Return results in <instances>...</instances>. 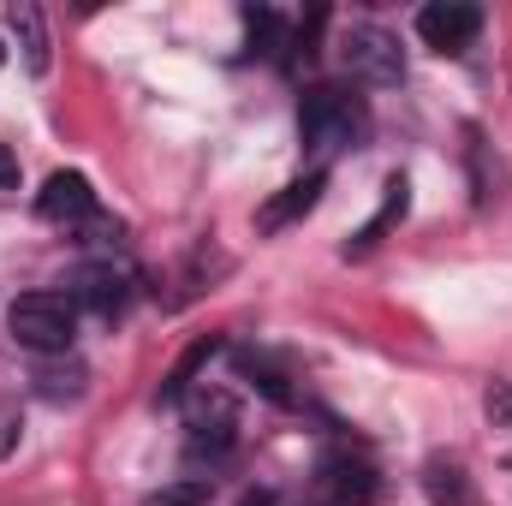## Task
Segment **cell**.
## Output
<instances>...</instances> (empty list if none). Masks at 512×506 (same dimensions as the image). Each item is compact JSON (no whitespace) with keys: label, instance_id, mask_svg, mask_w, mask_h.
I'll return each instance as SVG.
<instances>
[{"label":"cell","instance_id":"obj_19","mask_svg":"<svg viewBox=\"0 0 512 506\" xmlns=\"http://www.w3.org/2000/svg\"><path fill=\"white\" fill-rule=\"evenodd\" d=\"M12 447H18V417H12V411H0V459H6Z\"/></svg>","mask_w":512,"mask_h":506},{"label":"cell","instance_id":"obj_4","mask_svg":"<svg viewBox=\"0 0 512 506\" xmlns=\"http://www.w3.org/2000/svg\"><path fill=\"white\" fill-rule=\"evenodd\" d=\"M131 268H120L114 256L108 262H78L72 268V280H66V298L78 304V310H90V316H102V322H114V316H126L131 304Z\"/></svg>","mask_w":512,"mask_h":506},{"label":"cell","instance_id":"obj_18","mask_svg":"<svg viewBox=\"0 0 512 506\" xmlns=\"http://www.w3.org/2000/svg\"><path fill=\"white\" fill-rule=\"evenodd\" d=\"M483 411H489L495 423H512V387H507V381H495V387H489V399H483Z\"/></svg>","mask_w":512,"mask_h":506},{"label":"cell","instance_id":"obj_14","mask_svg":"<svg viewBox=\"0 0 512 506\" xmlns=\"http://www.w3.org/2000/svg\"><path fill=\"white\" fill-rule=\"evenodd\" d=\"M209 495H215V477H179V483L149 489L137 506H209Z\"/></svg>","mask_w":512,"mask_h":506},{"label":"cell","instance_id":"obj_20","mask_svg":"<svg viewBox=\"0 0 512 506\" xmlns=\"http://www.w3.org/2000/svg\"><path fill=\"white\" fill-rule=\"evenodd\" d=\"M0 185H18V161L6 155V143H0Z\"/></svg>","mask_w":512,"mask_h":506},{"label":"cell","instance_id":"obj_13","mask_svg":"<svg viewBox=\"0 0 512 506\" xmlns=\"http://www.w3.org/2000/svg\"><path fill=\"white\" fill-rule=\"evenodd\" d=\"M215 352H221V340H215V334H203V340H197V346L167 370V381H161V405H179V399L197 387V376L209 370V358H215Z\"/></svg>","mask_w":512,"mask_h":506},{"label":"cell","instance_id":"obj_12","mask_svg":"<svg viewBox=\"0 0 512 506\" xmlns=\"http://www.w3.org/2000/svg\"><path fill=\"white\" fill-rule=\"evenodd\" d=\"M12 36H18V48H24V66L42 78V72H48V24H42V6H36V0H18V6H12Z\"/></svg>","mask_w":512,"mask_h":506},{"label":"cell","instance_id":"obj_9","mask_svg":"<svg viewBox=\"0 0 512 506\" xmlns=\"http://www.w3.org/2000/svg\"><path fill=\"white\" fill-rule=\"evenodd\" d=\"M322 191H328V173H322V167L304 173V179H292L286 191H274V197L256 209V233H286L292 221H304V215L322 203Z\"/></svg>","mask_w":512,"mask_h":506},{"label":"cell","instance_id":"obj_21","mask_svg":"<svg viewBox=\"0 0 512 506\" xmlns=\"http://www.w3.org/2000/svg\"><path fill=\"white\" fill-rule=\"evenodd\" d=\"M239 506H274V495H268V489H251V495H245Z\"/></svg>","mask_w":512,"mask_h":506},{"label":"cell","instance_id":"obj_15","mask_svg":"<svg viewBox=\"0 0 512 506\" xmlns=\"http://www.w3.org/2000/svg\"><path fill=\"white\" fill-rule=\"evenodd\" d=\"M36 393L42 399H78L84 393V364H42L36 370Z\"/></svg>","mask_w":512,"mask_h":506},{"label":"cell","instance_id":"obj_16","mask_svg":"<svg viewBox=\"0 0 512 506\" xmlns=\"http://www.w3.org/2000/svg\"><path fill=\"white\" fill-rule=\"evenodd\" d=\"M239 370H245V376L274 399V405H292V387H286V376H280L274 364H262V358H251V352H239Z\"/></svg>","mask_w":512,"mask_h":506},{"label":"cell","instance_id":"obj_2","mask_svg":"<svg viewBox=\"0 0 512 506\" xmlns=\"http://www.w3.org/2000/svg\"><path fill=\"white\" fill-rule=\"evenodd\" d=\"M6 334L36 358H66L78 340V304L66 292H24L6 304Z\"/></svg>","mask_w":512,"mask_h":506},{"label":"cell","instance_id":"obj_5","mask_svg":"<svg viewBox=\"0 0 512 506\" xmlns=\"http://www.w3.org/2000/svg\"><path fill=\"white\" fill-rule=\"evenodd\" d=\"M316 483H322V495L334 506H370L382 495V471L364 453H322Z\"/></svg>","mask_w":512,"mask_h":506},{"label":"cell","instance_id":"obj_17","mask_svg":"<svg viewBox=\"0 0 512 506\" xmlns=\"http://www.w3.org/2000/svg\"><path fill=\"white\" fill-rule=\"evenodd\" d=\"M245 30H251L256 54H268V48H274V36H280V18H274V12H262V6H251V12H245Z\"/></svg>","mask_w":512,"mask_h":506},{"label":"cell","instance_id":"obj_8","mask_svg":"<svg viewBox=\"0 0 512 506\" xmlns=\"http://www.w3.org/2000/svg\"><path fill=\"white\" fill-rule=\"evenodd\" d=\"M185 429H191V441H185V447H191L197 459H203V453H209V465H215V459H227V453H233V441H239L233 399H227V393H215V399L191 405V423H185Z\"/></svg>","mask_w":512,"mask_h":506},{"label":"cell","instance_id":"obj_11","mask_svg":"<svg viewBox=\"0 0 512 506\" xmlns=\"http://www.w3.org/2000/svg\"><path fill=\"white\" fill-rule=\"evenodd\" d=\"M423 495H429V506H471V477H465V465L435 453V459L423 465Z\"/></svg>","mask_w":512,"mask_h":506},{"label":"cell","instance_id":"obj_10","mask_svg":"<svg viewBox=\"0 0 512 506\" xmlns=\"http://www.w3.org/2000/svg\"><path fill=\"white\" fill-rule=\"evenodd\" d=\"M405 209H411V185H405V179L393 173V179H387L382 209L370 215V227H364L358 239H346V256H370V251H376V245L387 239V227H393V221H405Z\"/></svg>","mask_w":512,"mask_h":506},{"label":"cell","instance_id":"obj_1","mask_svg":"<svg viewBox=\"0 0 512 506\" xmlns=\"http://www.w3.org/2000/svg\"><path fill=\"white\" fill-rule=\"evenodd\" d=\"M364 131H370V114H364V102H358L352 90H340V84L304 90V102H298V137H304L310 155L328 161V155H340V149H358Z\"/></svg>","mask_w":512,"mask_h":506},{"label":"cell","instance_id":"obj_3","mask_svg":"<svg viewBox=\"0 0 512 506\" xmlns=\"http://www.w3.org/2000/svg\"><path fill=\"white\" fill-rule=\"evenodd\" d=\"M340 66L358 78V84H399L405 78V48L399 36H387L382 24H352L340 36Z\"/></svg>","mask_w":512,"mask_h":506},{"label":"cell","instance_id":"obj_7","mask_svg":"<svg viewBox=\"0 0 512 506\" xmlns=\"http://www.w3.org/2000/svg\"><path fill=\"white\" fill-rule=\"evenodd\" d=\"M36 215L42 221H60V227H84L96 221V191L84 173H48V185L36 191Z\"/></svg>","mask_w":512,"mask_h":506},{"label":"cell","instance_id":"obj_22","mask_svg":"<svg viewBox=\"0 0 512 506\" xmlns=\"http://www.w3.org/2000/svg\"><path fill=\"white\" fill-rule=\"evenodd\" d=\"M0 60H6V48H0Z\"/></svg>","mask_w":512,"mask_h":506},{"label":"cell","instance_id":"obj_6","mask_svg":"<svg viewBox=\"0 0 512 506\" xmlns=\"http://www.w3.org/2000/svg\"><path fill=\"white\" fill-rule=\"evenodd\" d=\"M477 30H483V12H477L471 0H435V6L417 12V36H423V48H435V54L471 48Z\"/></svg>","mask_w":512,"mask_h":506}]
</instances>
